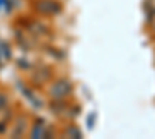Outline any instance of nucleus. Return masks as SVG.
Wrapping results in <instances>:
<instances>
[{"instance_id": "obj_1", "label": "nucleus", "mask_w": 155, "mask_h": 139, "mask_svg": "<svg viewBox=\"0 0 155 139\" xmlns=\"http://www.w3.org/2000/svg\"><path fill=\"white\" fill-rule=\"evenodd\" d=\"M5 100H6V99H5V96H3V94H0V108H2V107L5 105Z\"/></svg>"}]
</instances>
